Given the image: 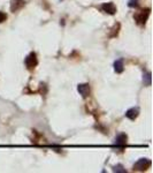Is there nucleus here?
Returning a JSON list of instances; mask_svg holds the SVG:
<instances>
[{"instance_id":"obj_6","label":"nucleus","mask_w":153,"mask_h":173,"mask_svg":"<svg viewBox=\"0 0 153 173\" xmlns=\"http://www.w3.org/2000/svg\"><path fill=\"white\" fill-rule=\"evenodd\" d=\"M77 90L82 95L83 98H87V96H90V85L87 83H82V84H78L77 87Z\"/></svg>"},{"instance_id":"obj_13","label":"nucleus","mask_w":153,"mask_h":173,"mask_svg":"<svg viewBox=\"0 0 153 173\" xmlns=\"http://www.w3.org/2000/svg\"><path fill=\"white\" fill-rule=\"evenodd\" d=\"M7 20V15L4 13V12H0V23H2L4 21Z\"/></svg>"},{"instance_id":"obj_11","label":"nucleus","mask_w":153,"mask_h":173,"mask_svg":"<svg viewBox=\"0 0 153 173\" xmlns=\"http://www.w3.org/2000/svg\"><path fill=\"white\" fill-rule=\"evenodd\" d=\"M113 171H114V172L124 173V172H125V169H123V166H122V165H116V166H114V167H113Z\"/></svg>"},{"instance_id":"obj_1","label":"nucleus","mask_w":153,"mask_h":173,"mask_svg":"<svg viewBox=\"0 0 153 173\" xmlns=\"http://www.w3.org/2000/svg\"><path fill=\"white\" fill-rule=\"evenodd\" d=\"M150 9L147 8V9H142V10H139L137 14H135V20H136V22L138 23V24H145L146 21H147V19H149V16H150Z\"/></svg>"},{"instance_id":"obj_4","label":"nucleus","mask_w":153,"mask_h":173,"mask_svg":"<svg viewBox=\"0 0 153 173\" xmlns=\"http://www.w3.org/2000/svg\"><path fill=\"white\" fill-rule=\"evenodd\" d=\"M24 64H25V66L27 68L29 69V70H32L34 68L37 66V64H38V60H37V55L35 52H31L25 58V60H24Z\"/></svg>"},{"instance_id":"obj_7","label":"nucleus","mask_w":153,"mask_h":173,"mask_svg":"<svg viewBox=\"0 0 153 173\" xmlns=\"http://www.w3.org/2000/svg\"><path fill=\"white\" fill-rule=\"evenodd\" d=\"M24 0H13L12 1V4H10V10L12 12H17V10H20L23 6H24Z\"/></svg>"},{"instance_id":"obj_5","label":"nucleus","mask_w":153,"mask_h":173,"mask_svg":"<svg viewBox=\"0 0 153 173\" xmlns=\"http://www.w3.org/2000/svg\"><path fill=\"white\" fill-rule=\"evenodd\" d=\"M102 12H105V13H107V14H110V15H113V14L116 13V7H115V5H114L113 2L102 4Z\"/></svg>"},{"instance_id":"obj_8","label":"nucleus","mask_w":153,"mask_h":173,"mask_svg":"<svg viewBox=\"0 0 153 173\" xmlns=\"http://www.w3.org/2000/svg\"><path fill=\"white\" fill-rule=\"evenodd\" d=\"M138 114H139L138 107H131V109H129V110L125 112V117L129 118L130 120H135V119L138 117Z\"/></svg>"},{"instance_id":"obj_10","label":"nucleus","mask_w":153,"mask_h":173,"mask_svg":"<svg viewBox=\"0 0 153 173\" xmlns=\"http://www.w3.org/2000/svg\"><path fill=\"white\" fill-rule=\"evenodd\" d=\"M143 81H144V84L145 85H151V73H145L144 76H143Z\"/></svg>"},{"instance_id":"obj_9","label":"nucleus","mask_w":153,"mask_h":173,"mask_svg":"<svg viewBox=\"0 0 153 173\" xmlns=\"http://www.w3.org/2000/svg\"><path fill=\"white\" fill-rule=\"evenodd\" d=\"M123 60L122 59H119L114 62V70L116 72V73H122L123 72Z\"/></svg>"},{"instance_id":"obj_2","label":"nucleus","mask_w":153,"mask_h":173,"mask_svg":"<svg viewBox=\"0 0 153 173\" xmlns=\"http://www.w3.org/2000/svg\"><path fill=\"white\" fill-rule=\"evenodd\" d=\"M150 166H151V160H150V159H147V158H140V159H138V160L135 163L134 170H136V171H145Z\"/></svg>"},{"instance_id":"obj_3","label":"nucleus","mask_w":153,"mask_h":173,"mask_svg":"<svg viewBox=\"0 0 153 173\" xmlns=\"http://www.w3.org/2000/svg\"><path fill=\"white\" fill-rule=\"evenodd\" d=\"M127 140H128V136L125 135L124 133H120V134L115 137V141H114V148L122 150L124 147L127 145Z\"/></svg>"},{"instance_id":"obj_12","label":"nucleus","mask_w":153,"mask_h":173,"mask_svg":"<svg viewBox=\"0 0 153 173\" xmlns=\"http://www.w3.org/2000/svg\"><path fill=\"white\" fill-rule=\"evenodd\" d=\"M128 6L129 7H137L138 6V0H129Z\"/></svg>"}]
</instances>
